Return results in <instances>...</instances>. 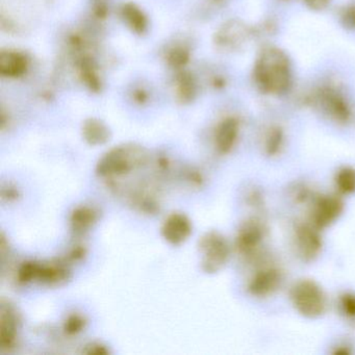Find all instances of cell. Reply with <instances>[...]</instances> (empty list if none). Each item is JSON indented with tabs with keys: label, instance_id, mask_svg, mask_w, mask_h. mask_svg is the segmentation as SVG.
I'll list each match as a JSON object with an SVG mask.
<instances>
[{
	"label": "cell",
	"instance_id": "obj_1",
	"mask_svg": "<svg viewBox=\"0 0 355 355\" xmlns=\"http://www.w3.org/2000/svg\"><path fill=\"white\" fill-rule=\"evenodd\" d=\"M146 163L142 149L120 147L107 153L96 166L97 175L101 178H116L125 175Z\"/></svg>",
	"mask_w": 355,
	"mask_h": 355
},
{
	"label": "cell",
	"instance_id": "obj_2",
	"mask_svg": "<svg viewBox=\"0 0 355 355\" xmlns=\"http://www.w3.org/2000/svg\"><path fill=\"white\" fill-rule=\"evenodd\" d=\"M293 304L303 317L315 319L326 309V297L319 284L313 280H300L291 291Z\"/></svg>",
	"mask_w": 355,
	"mask_h": 355
},
{
	"label": "cell",
	"instance_id": "obj_3",
	"mask_svg": "<svg viewBox=\"0 0 355 355\" xmlns=\"http://www.w3.org/2000/svg\"><path fill=\"white\" fill-rule=\"evenodd\" d=\"M198 247L202 253L201 268L205 273H217L223 269L230 259V245L219 232H207L199 241Z\"/></svg>",
	"mask_w": 355,
	"mask_h": 355
},
{
	"label": "cell",
	"instance_id": "obj_4",
	"mask_svg": "<svg viewBox=\"0 0 355 355\" xmlns=\"http://www.w3.org/2000/svg\"><path fill=\"white\" fill-rule=\"evenodd\" d=\"M288 62L282 53L270 51L261 58L259 66V78L261 86L270 91L284 90L288 84Z\"/></svg>",
	"mask_w": 355,
	"mask_h": 355
},
{
	"label": "cell",
	"instance_id": "obj_5",
	"mask_svg": "<svg viewBox=\"0 0 355 355\" xmlns=\"http://www.w3.org/2000/svg\"><path fill=\"white\" fill-rule=\"evenodd\" d=\"M193 227L190 219L184 214H171L162 226V236L174 246L186 242L191 234Z\"/></svg>",
	"mask_w": 355,
	"mask_h": 355
},
{
	"label": "cell",
	"instance_id": "obj_6",
	"mask_svg": "<svg viewBox=\"0 0 355 355\" xmlns=\"http://www.w3.org/2000/svg\"><path fill=\"white\" fill-rule=\"evenodd\" d=\"M315 225L303 224L296 230V246L299 254L305 261H311L318 257L322 248V240Z\"/></svg>",
	"mask_w": 355,
	"mask_h": 355
},
{
	"label": "cell",
	"instance_id": "obj_7",
	"mask_svg": "<svg viewBox=\"0 0 355 355\" xmlns=\"http://www.w3.org/2000/svg\"><path fill=\"white\" fill-rule=\"evenodd\" d=\"M344 209L342 200L336 196L321 197L313 211V224L317 228H325L334 223Z\"/></svg>",
	"mask_w": 355,
	"mask_h": 355
},
{
	"label": "cell",
	"instance_id": "obj_8",
	"mask_svg": "<svg viewBox=\"0 0 355 355\" xmlns=\"http://www.w3.org/2000/svg\"><path fill=\"white\" fill-rule=\"evenodd\" d=\"M19 317L12 305L3 304L0 306V347L1 349H11L17 338Z\"/></svg>",
	"mask_w": 355,
	"mask_h": 355
},
{
	"label": "cell",
	"instance_id": "obj_9",
	"mask_svg": "<svg viewBox=\"0 0 355 355\" xmlns=\"http://www.w3.org/2000/svg\"><path fill=\"white\" fill-rule=\"evenodd\" d=\"M70 277L71 273L67 261H55L49 263H40L37 280L49 286H61L67 284Z\"/></svg>",
	"mask_w": 355,
	"mask_h": 355
},
{
	"label": "cell",
	"instance_id": "obj_10",
	"mask_svg": "<svg viewBox=\"0 0 355 355\" xmlns=\"http://www.w3.org/2000/svg\"><path fill=\"white\" fill-rule=\"evenodd\" d=\"M282 276L275 269H265L257 272L249 284L248 290L253 296L266 297L279 288Z\"/></svg>",
	"mask_w": 355,
	"mask_h": 355
},
{
	"label": "cell",
	"instance_id": "obj_11",
	"mask_svg": "<svg viewBox=\"0 0 355 355\" xmlns=\"http://www.w3.org/2000/svg\"><path fill=\"white\" fill-rule=\"evenodd\" d=\"M263 238V225L257 220L244 223L236 238V246L244 254H250L259 247Z\"/></svg>",
	"mask_w": 355,
	"mask_h": 355
},
{
	"label": "cell",
	"instance_id": "obj_12",
	"mask_svg": "<svg viewBox=\"0 0 355 355\" xmlns=\"http://www.w3.org/2000/svg\"><path fill=\"white\" fill-rule=\"evenodd\" d=\"M99 218V213L94 207L89 205L76 207L70 217L72 232L76 234H83L93 227Z\"/></svg>",
	"mask_w": 355,
	"mask_h": 355
},
{
	"label": "cell",
	"instance_id": "obj_13",
	"mask_svg": "<svg viewBox=\"0 0 355 355\" xmlns=\"http://www.w3.org/2000/svg\"><path fill=\"white\" fill-rule=\"evenodd\" d=\"M236 136H238V125L232 120L224 122L220 126L218 130L217 138H216V145L220 153H230L236 143Z\"/></svg>",
	"mask_w": 355,
	"mask_h": 355
},
{
	"label": "cell",
	"instance_id": "obj_14",
	"mask_svg": "<svg viewBox=\"0 0 355 355\" xmlns=\"http://www.w3.org/2000/svg\"><path fill=\"white\" fill-rule=\"evenodd\" d=\"M85 139L90 145H103L109 140L110 135L105 126L98 122L91 121L86 124Z\"/></svg>",
	"mask_w": 355,
	"mask_h": 355
},
{
	"label": "cell",
	"instance_id": "obj_15",
	"mask_svg": "<svg viewBox=\"0 0 355 355\" xmlns=\"http://www.w3.org/2000/svg\"><path fill=\"white\" fill-rule=\"evenodd\" d=\"M336 184L343 194H352L355 192V170L344 168L336 174Z\"/></svg>",
	"mask_w": 355,
	"mask_h": 355
},
{
	"label": "cell",
	"instance_id": "obj_16",
	"mask_svg": "<svg viewBox=\"0 0 355 355\" xmlns=\"http://www.w3.org/2000/svg\"><path fill=\"white\" fill-rule=\"evenodd\" d=\"M40 263L36 261H26L18 270L17 280L20 284H28L38 278Z\"/></svg>",
	"mask_w": 355,
	"mask_h": 355
},
{
	"label": "cell",
	"instance_id": "obj_17",
	"mask_svg": "<svg viewBox=\"0 0 355 355\" xmlns=\"http://www.w3.org/2000/svg\"><path fill=\"white\" fill-rule=\"evenodd\" d=\"M86 320L80 315H71L67 318L64 323V330L68 334H76L82 331L86 326Z\"/></svg>",
	"mask_w": 355,
	"mask_h": 355
},
{
	"label": "cell",
	"instance_id": "obj_18",
	"mask_svg": "<svg viewBox=\"0 0 355 355\" xmlns=\"http://www.w3.org/2000/svg\"><path fill=\"white\" fill-rule=\"evenodd\" d=\"M343 311L348 317L355 318V296L354 295L347 294L342 297Z\"/></svg>",
	"mask_w": 355,
	"mask_h": 355
},
{
	"label": "cell",
	"instance_id": "obj_19",
	"mask_svg": "<svg viewBox=\"0 0 355 355\" xmlns=\"http://www.w3.org/2000/svg\"><path fill=\"white\" fill-rule=\"evenodd\" d=\"M86 255V248L83 246H76L70 251L69 254L66 257L67 261H78L84 259Z\"/></svg>",
	"mask_w": 355,
	"mask_h": 355
},
{
	"label": "cell",
	"instance_id": "obj_20",
	"mask_svg": "<svg viewBox=\"0 0 355 355\" xmlns=\"http://www.w3.org/2000/svg\"><path fill=\"white\" fill-rule=\"evenodd\" d=\"M280 146V136L278 135V132H275V134L272 135L270 137V140L268 141L267 144V150L269 155H275L277 153L278 148Z\"/></svg>",
	"mask_w": 355,
	"mask_h": 355
},
{
	"label": "cell",
	"instance_id": "obj_21",
	"mask_svg": "<svg viewBox=\"0 0 355 355\" xmlns=\"http://www.w3.org/2000/svg\"><path fill=\"white\" fill-rule=\"evenodd\" d=\"M84 352L88 353V354H107L109 351H107V349L101 344L91 343V344L87 345Z\"/></svg>",
	"mask_w": 355,
	"mask_h": 355
},
{
	"label": "cell",
	"instance_id": "obj_22",
	"mask_svg": "<svg viewBox=\"0 0 355 355\" xmlns=\"http://www.w3.org/2000/svg\"><path fill=\"white\" fill-rule=\"evenodd\" d=\"M3 198H7L8 200H14L18 197V191L15 188L3 189L1 191Z\"/></svg>",
	"mask_w": 355,
	"mask_h": 355
},
{
	"label": "cell",
	"instance_id": "obj_23",
	"mask_svg": "<svg viewBox=\"0 0 355 355\" xmlns=\"http://www.w3.org/2000/svg\"><path fill=\"white\" fill-rule=\"evenodd\" d=\"M309 1L315 7H321V6L326 3V0H309Z\"/></svg>",
	"mask_w": 355,
	"mask_h": 355
}]
</instances>
